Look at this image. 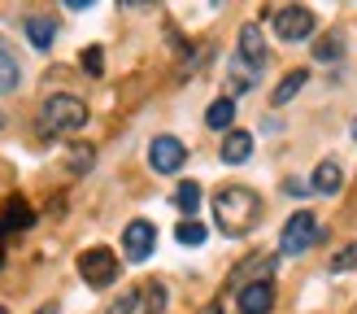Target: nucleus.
Here are the masks:
<instances>
[{
	"mask_svg": "<svg viewBox=\"0 0 357 314\" xmlns=\"http://www.w3.org/2000/svg\"><path fill=\"white\" fill-rule=\"evenodd\" d=\"M323 240V227H318V218L310 214V209H296V214L283 223V236H279V253H288V257H301V253H310L314 244Z\"/></svg>",
	"mask_w": 357,
	"mask_h": 314,
	"instance_id": "nucleus-2",
	"label": "nucleus"
},
{
	"mask_svg": "<svg viewBox=\"0 0 357 314\" xmlns=\"http://www.w3.org/2000/svg\"><path fill=\"white\" fill-rule=\"evenodd\" d=\"M205 236H209L205 223H196V218H183V223L174 227V240L178 244H205Z\"/></svg>",
	"mask_w": 357,
	"mask_h": 314,
	"instance_id": "nucleus-18",
	"label": "nucleus"
},
{
	"mask_svg": "<svg viewBox=\"0 0 357 314\" xmlns=\"http://www.w3.org/2000/svg\"><path fill=\"white\" fill-rule=\"evenodd\" d=\"M144 297H149V301H144L149 310H162V306H166V288H162V284H149Z\"/></svg>",
	"mask_w": 357,
	"mask_h": 314,
	"instance_id": "nucleus-23",
	"label": "nucleus"
},
{
	"mask_svg": "<svg viewBox=\"0 0 357 314\" xmlns=\"http://www.w3.org/2000/svg\"><path fill=\"white\" fill-rule=\"evenodd\" d=\"M149 162L157 174H174L178 166L188 162V149H183V140L178 135H157L153 144H149Z\"/></svg>",
	"mask_w": 357,
	"mask_h": 314,
	"instance_id": "nucleus-6",
	"label": "nucleus"
},
{
	"mask_svg": "<svg viewBox=\"0 0 357 314\" xmlns=\"http://www.w3.org/2000/svg\"><path fill=\"white\" fill-rule=\"evenodd\" d=\"M266 57H271V52H266V35H261V27H257V22H244V27H240V61L257 75V70L266 66Z\"/></svg>",
	"mask_w": 357,
	"mask_h": 314,
	"instance_id": "nucleus-8",
	"label": "nucleus"
},
{
	"mask_svg": "<svg viewBox=\"0 0 357 314\" xmlns=\"http://www.w3.org/2000/svg\"><path fill=\"white\" fill-rule=\"evenodd\" d=\"M40 122H44L48 131H79V127H87V105H83L79 96L57 92V96H48V100H44Z\"/></svg>",
	"mask_w": 357,
	"mask_h": 314,
	"instance_id": "nucleus-3",
	"label": "nucleus"
},
{
	"mask_svg": "<svg viewBox=\"0 0 357 314\" xmlns=\"http://www.w3.org/2000/svg\"><path fill=\"white\" fill-rule=\"evenodd\" d=\"M40 314H61V310H57V306H44V310H40Z\"/></svg>",
	"mask_w": 357,
	"mask_h": 314,
	"instance_id": "nucleus-25",
	"label": "nucleus"
},
{
	"mask_svg": "<svg viewBox=\"0 0 357 314\" xmlns=\"http://www.w3.org/2000/svg\"><path fill=\"white\" fill-rule=\"evenodd\" d=\"M0 314H5V306H0Z\"/></svg>",
	"mask_w": 357,
	"mask_h": 314,
	"instance_id": "nucleus-27",
	"label": "nucleus"
},
{
	"mask_svg": "<svg viewBox=\"0 0 357 314\" xmlns=\"http://www.w3.org/2000/svg\"><path fill=\"white\" fill-rule=\"evenodd\" d=\"M70 170H75V174H83V170H92V149H75V153H70Z\"/></svg>",
	"mask_w": 357,
	"mask_h": 314,
	"instance_id": "nucleus-21",
	"label": "nucleus"
},
{
	"mask_svg": "<svg viewBox=\"0 0 357 314\" xmlns=\"http://www.w3.org/2000/svg\"><path fill=\"white\" fill-rule=\"evenodd\" d=\"M35 223V209L22 201V197H13L5 205V214H0V236H9V232H26V227Z\"/></svg>",
	"mask_w": 357,
	"mask_h": 314,
	"instance_id": "nucleus-10",
	"label": "nucleus"
},
{
	"mask_svg": "<svg viewBox=\"0 0 357 314\" xmlns=\"http://www.w3.org/2000/svg\"><path fill=\"white\" fill-rule=\"evenodd\" d=\"M353 140H357V118H353Z\"/></svg>",
	"mask_w": 357,
	"mask_h": 314,
	"instance_id": "nucleus-26",
	"label": "nucleus"
},
{
	"mask_svg": "<svg viewBox=\"0 0 357 314\" xmlns=\"http://www.w3.org/2000/svg\"><path fill=\"white\" fill-rule=\"evenodd\" d=\"M13 87H17V61L9 57L5 48H0V96L13 92Z\"/></svg>",
	"mask_w": 357,
	"mask_h": 314,
	"instance_id": "nucleus-19",
	"label": "nucleus"
},
{
	"mask_svg": "<svg viewBox=\"0 0 357 314\" xmlns=\"http://www.w3.org/2000/svg\"><path fill=\"white\" fill-rule=\"evenodd\" d=\"M213 218L227 236H248L253 232V223L261 218V201L257 192L248 188H222L218 197H213Z\"/></svg>",
	"mask_w": 357,
	"mask_h": 314,
	"instance_id": "nucleus-1",
	"label": "nucleus"
},
{
	"mask_svg": "<svg viewBox=\"0 0 357 314\" xmlns=\"http://www.w3.org/2000/svg\"><path fill=\"white\" fill-rule=\"evenodd\" d=\"M100 57H105L100 48H87V52H83V70H87V75H100V70H105V61H100Z\"/></svg>",
	"mask_w": 357,
	"mask_h": 314,
	"instance_id": "nucleus-22",
	"label": "nucleus"
},
{
	"mask_svg": "<svg viewBox=\"0 0 357 314\" xmlns=\"http://www.w3.org/2000/svg\"><path fill=\"white\" fill-rule=\"evenodd\" d=\"M79 275H83L92 288H109L114 279H118V257H114V249H105V244H96V249H83V253H79Z\"/></svg>",
	"mask_w": 357,
	"mask_h": 314,
	"instance_id": "nucleus-4",
	"label": "nucleus"
},
{
	"mask_svg": "<svg viewBox=\"0 0 357 314\" xmlns=\"http://www.w3.org/2000/svg\"><path fill=\"white\" fill-rule=\"evenodd\" d=\"M275 310V284L271 279H253L240 288V314H271Z\"/></svg>",
	"mask_w": 357,
	"mask_h": 314,
	"instance_id": "nucleus-9",
	"label": "nucleus"
},
{
	"mask_svg": "<svg viewBox=\"0 0 357 314\" xmlns=\"http://www.w3.org/2000/svg\"><path fill=\"white\" fill-rule=\"evenodd\" d=\"M340 188H344V170H340V162H318V166H314V192L335 197Z\"/></svg>",
	"mask_w": 357,
	"mask_h": 314,
	"instance_id": "nucleus-11",
	"label": "nucleus"
},
{
	"mask_svg": "<svg viewBox=\"0 0 357 314\" xmlns=\"http://www.w3.org/2000/svg\"><path fill=\"white\" fill-rule=\"evenodd\" d=\"M314 57H318V61H340V57H344V35H335V31H327L323 40L314 44Z\"/></svg>",
	"mask_w": 357,
	"mask_h": 314,
	"instance_id": "nucleus-17",
	"label": "nucleus"
},
{
	"mask_svg": "<svg viewBox=\"0 0 357 314\" xmlns=\"http://www.w3.org/2000/svg\"><path fill=\"white\" fill-rule=\"evenodd\" d=\"M26 35H31L35 48H48L57 40V22H52V17H26Z\"/></svg>",
	"mask_w": 357,
	"mask_h": 314,
	"instance_id": "nucleus-16",
	"label": "nucleus"
},
{
	"mask_svg": "<svg viewBox=\"0 0 357 314\" xmlns=\"http://www.w3.org/2000/svg\"><path fill=\"white\" fill-rule=\"evenodd\" d=\"M135 310H139V297L131 292V297H122V301H118V306H114L109 314H135Z\"/></svg>",
	"mask_w": 357,
	"mask_h": 314,
	"instance_id": "nucleus-24",
	"label": "nucleus"
},
{
	"mask_svg": "<svg viewBox=\"0 0 357 314\" xmlns=\"http://www.w3.org/2000/svg\"><path fill=\"white\" fill-rule=\"evenodd\" d=\"M153 244H157V227L149 218H135L127 223V232H122V253H127L131 262H144L153 253Z\"/></svg>",
	"mask_w": 357,
	"mask_h": 314,
	"instance_id": "nucleus-7",
	"label": "nucleus"
},
{
	"mask_svg": "<svg viewBox=\"0 0 357 314\" xmlns=\"http://www.w3.org/2000/svg\"><path fill=\"white\" fill-rule=\"evenodd\" d=\"M174 209L192 218L196 209H201V184H196V179H183V184H178V188H174Z\"/></svg>",
	"mask_w": 357,
	"mask_h": 314,
	"instance_id": "nucleus-14",
	"label": "nucleus"
},
{
	"mask_svg": "<svg viewBox=\"0 0 357 314\" xmlns=\"http://www.w3.org/2000/svg\"><path fill=\"white\" fill-rule=\"evenodd\" d=\"M231 122H236V100L231 96H218L205 110V127H213V131H231Z\"/></svg>",
	"mask_w": 357,
	"mask_h": 314,
	"instance_id": "nucleus-13",
	"label": "nucleus"
},
{
	"mask_svg": "<svg viewBox=\"0 0 357 314\" xmlns=\"http://www.w3.org/2000/svg\"><path fill=\"white\" fill-rule=\"evenodd\" d=\"M248 153H253V135L248 131H227L222 135V162H248Z\"/></svg>",
	"mask_w": 357,
	"mask_h": 314,
	"instance_id": "nucleus-12",
	"label": "nucleus"
},
{
	"mask_svg": "<svg viewBox=\"0 0 357 314\" xmlns=\"http://www.w3.org/2000/svg\"><path fill=\"white\" fill-rule=\"evenodd\" d=\"M353 267H357V244H344V249L331 257V271H353Z\"/></svg>",
	"mask_w": 357,
	"mask_h": 314,
	"instance_id": "nucleus-20",
	"label": "nucleus"
},
{
	"mask_svg": "<svg viewBox=\"0 0 357 314\" xmlns=\"http://www.w3.org/2000/svg\"><path fill=\"white\" fill-rule=\"evenodd\" d=\"M305 83H310L305 70H288V75L279 79V87H275V96H271V100H275V105H288V100H292V96H296Z\"/></svg>",
	"mask_w": 357,
	"mask_h": 314,
	"instance_id": "nucleus-15",
	"label": "nucleus"
},
{
	"mask_svg": "<svg viewBox=\"0 0 357 314\" xmlns=\"http://www.w3.org/2000/svg\"><path fill=\"white\" fill-rule=\"evenodd\" d=\"M271 22H275V35H279V40H288V44L310 40V35H314V13L301 9V5H283V9H275Z\"/></svg>",
	"mask_w": 357,
	"mask_h": 314,
	"instance_id": "nucleus-5",
	"label": "nucleus"
}]
</instances>
